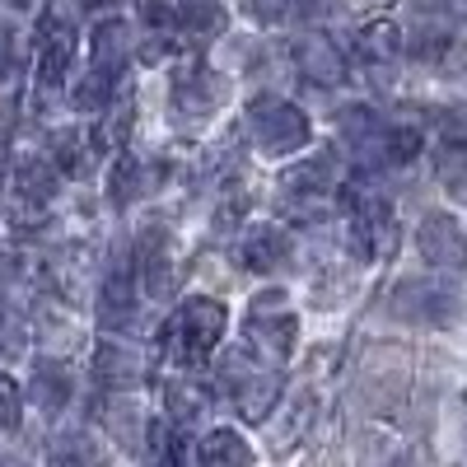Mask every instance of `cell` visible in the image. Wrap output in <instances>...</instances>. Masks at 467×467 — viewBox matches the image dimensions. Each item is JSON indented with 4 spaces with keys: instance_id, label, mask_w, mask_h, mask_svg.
Segmentation results:
<instances>
[{
    "instance_id": "ac0fdd59",
    "label": "cell",
    "mask_w": 467,
    "mask_h": 467,
    "mask_svg": "<svg viewBox=\"0 0 467 467\" xmlns=\"http://www.w3.org/2000/svg\"><path fill=\"white\" fill-rule=\"evenodd\" d=\"M150 182H154V173H150L140 160H131V154L122 150V154H117V164H112V187H108V197H112L117 206H127V202L145 197Z\"/></svg>"
},
{
    "instance_id": "30bf717a",
    "label": "cell",
    "mask_w": 467,
    "mask_h": 467,
    "mask_svg": "<svg viewBox=\"0 0 467 467\" xmlns=\"http://www.w3.org/2000/svg\"><path fill=\"white\" fill-rule=\"evenodd\" d=\"M131 314H136V271L122 262L108 271V281L99 290V318L103 327H127Z\"/></svg>"
},
{
    "instance_id": "8fae6325",
    "label": "cell",
    "mask_w": 467,
    "mask_h": 467,
    "mask_svg": "<svg viewBox=\"0 0 467 467\" xmlns=\"http://www.w3.org/2000/svg\"><path fill=\"white\" fill-rule=\"evenodd\" d=\"M52 169L61 173V178H85L89 169H94V136L89 131H80V127H61V131H52Z\"/></svg>"
},
{
    "instance_id": "5bb4252c",
    "label": "cell",
    "mask_w": 467,
    "mask_h": 467,
    "mask_svg": "<svg viewBox=\"0 0 467 467\" xmlns=\"http://www.w3.org/2000/svg\"><path fill=\"white\" fill-rule=\"evenodd\" d=\"M285 192L299 202L308 197H327V192H337V169H332V154H308V160H299V169L285 173Z\"/></svg>"
},
{
    "instance_id": "6da1fadb",
    "label": "cell",
    "mask_w": 467,
    "mask_h": 467,
    "mask_svg": "<svg viewBox=\"0 0 467 467\" xmlns=\"http://www.w3.org/2000/svg\"><path fill=\"white\" fill-rule=\"evenodd\" d=\"M224 327H229L224 304H215V299H206V295L182 299V308H178L173 323H169L173 360H178V365H187V369H197L202 360H211V356H215V346L224 341Z\"/></svg>"
},
{
    "instance_id": "f1b7e54d",
    "label": "cell",
    "mask_w": 467,
    "mask_h": 467,
    "mask_svg": "<svg viewBox=\"0 0 467 467\" xmlns=\"http://www.w3.org/2000/svg\"><path fill=\"white\" fill-rule=\"evenodd\" d=\"M444 5H449V10L458 15V19H467V0H444Z\"/></svg>"
},
{
    "instance_id": "ffe728a7",
    "label": "cell",
    "mask_w": 467,
    "mask_h": 467,
    "mask_svg": "<svg viewBox=\"0 0 467 467\" xmlns=\"http://www.w3.org/2000/svg\"><path fill=\"white\" fill-rule=\"evenodd\" d=\"M173 28L211 37V33L224 28V10L215 5V0H182V5H173Z\"/></svg>"
},
{
    "instance_id": "7c38bea8",
    "label": "cell",
    "mask_w": 467,
    "mask_h": 467,
    "mask_svg": "<svg viewBox=\"0 0 467 467\" xmlns=\"http://www.w3.org/2000/svg\"><path fill=\"white\" fill-rule=\"evenodd\" d=\"M398 314L420 318V323H444V318H453V295L440 285H425V281H407L398 290Z\"/></svg>"
},
{
    "instance_id": "e0dca14e",
    "label": "cell",
    "mask_w": 467,
    "mask_h": 467,
    "mask_svg": "<svg viewBox=\"0 0 467 467\" xmlns=\"http://www.w3.org/2000/svg\"><path fill=\"white\" fill-rule=\"evenodd\" d=\"M164 407L178 425H197L206 411H211V393L197 383V379H178L169 383V393H164Z\"/></svg>"
},
{
    "instance_id": "2e32d148",
    "label": "cell",
    "mask_w": 467,
    "mask_h": 467,
    "mask_svg": "<svg viewBox=\"0 0 467 467\" xmlns=\"http://www.w3.org/2000/svg\"><path fill=\"white\" fill-rule=\"evenodd\" d=\"M202 467H253V449L239 431H229V425H220V431H211L197 449Z\"/></svg>"
},
{
    "instance_id": "9a60e30c",
    "label": "cell",
    "mask_w": 467,
    "mask_h": 467,
    "mask_svg": "<svg viewBox=\"0 0 467 467\" xmlns=\"http://www.w3.org/2000/svg\"><path fill=\"white\" fill-rule=\"evenodd\" d=\"M131 122H136V112H131V99L122 94V99H108L103 103V117H99V127L89 131L94 136V150L99 154H122L127 150V136H131Z\"/></svg>"
},
{
    "instance_id": "7a4b0ae2",
    "label": "cell",
    "mask_w": 467,
    "mask_h": 467,
    "mask_svg": "<svg viewBox=\"0 0 467 467\" xmlns=\"http://www.w3.org/2000/svg\"><path fill=\"white\" fill-rule=\"evenodd\" d=\"M248 136L266 160H290V154H299L308 145L314 127H308L304 108H295L290 99L262 94V99L248 103Z\"/></svg>"
},
{
    "instance_id": "603a6c76",
    "label": "cell",
    "mask_w": 467,
    "mask_h": 467,
    "mask_svg": "<svg viewBox=\"0 0 467 467\" xmlns=\"http://www.w3.org/2000/svg\"><path fill=\"white\" fill-rule=\"evenodd\" d=\"M66 369L61 365H37V374H33V398H37V407H47V411H61V402H66Z\"/></svg>"
},
{
    "instance_id": "4fadbf2b",
    "label": "cell",
    "mask_w": 467,
    "mask_h": 467,
    "mask_svg": "<svg viewBox=\"0 0 467 467\" xmlns=\"http://www.w3.org/2000/svg\"><path fill=\"white\" fill-rule=\"evenodd\" d=\"M402 28L393 24V19H369V24H360V33H356V52H360V61H369V66H388V61H398L402 57Z\"/></svg>"
},
{
    "instance_id": "52a82bcc",
    "label": "cell",
    "mask_w": 467,
    "mask_h": 467,
    "mask_svg": "<svg viewBox=\"0 0 467 467\" xmlns=\"http://www.w3.org/2000/svg\"><path fill=\"white\" fill-rule=\"evenodd\" d=\"M239 253H244V266H253V271H281L290 262V253H295V239H290L285 224L262 220V224H253L244 234Z\"/></svg>"
},
{
    "instance_id": "83f0119b",
    "label": "cell",
    "mask_w": 467,
    "mask_h": 467,
    "mask_svg": "<svg viewBox=\"0 0 467 467\" xmlns=\"http://www.w3.org/2000/svg\"><path fill=\"white\" fill-rule=\"evenodd\" d=\"M57 467H85V458H80V453H61Z\"/></svg>"
},
{
    "instance_id": "7402d4cb",
    "label": "cell",
    "mask_w": 467,
    "mask_h": 467,
    "mask_svg": "<svg viewBox=\"0 0 467 467\" xmlns=\"http://www.w3.org/2000/svg\"><path fill=\"white\" fill-rule=\"evenodd\" d=\"M420 131H411V127H383L379 131V140H374V154L379 160H388V164H411L416 154H420Z\"/></svg>"
},
{
    "instance_id": "5b68a950",
    "label": "cell",
    "mask_w": 467,
    "mask_h": 467,
    "mask_svg": "<svg viewBox=\"0 0 467 467\" xmlns=\"http://www.w3.org/2000/svg\"><path fill=\"white\" fill-rule=\"evenodd\" d=\"M416 248L440 271H467V229L453 215H425L416 229Z\"/></svg>"
},
{
    "instance_id": "cb8c5ba5",
    "label": "cell",
    "mask_w": 467,
    "mask_h": 467,
    "mask_svg": "<svg viewBox=\"0 0 467 467\" xmlns=\"http://www.w3.org/2000/svg\"><path fill=\"white\" fill-rule=\"evenodd\" d=\"M19 420H24V393H19V383L0 369V431H19Z\"/></svg>"
},
{
    "instance_id": "ba28073f",
    "label": "cell",
    "mask_w": 467,
    "mask_h": 467,
    "mask_svg": "<svg viewBox=\"0 0 467 467\" xmlns=\"http://www.w3.org/2000/svg\"><path fill=\"white\" fill-rule=\"evenodd\" d=\"M140 276H145L154 299H169L178 290V253H173V239L164 229H150L140 239Z\"/></svg>"
},
{
    "instance_id": "44dd1931",
    "label": "cell",
    "mask_w": 467,
    "mask_h": 467,
    "mask_svg": "<svg viewBox=\"0 0 467 467\" xmlns=\"http://www.w3.org/2000/svg\"><path fill=\"white\" fill-rule=\"evenodd\" d=\"M140 369H145V365H140V356H136L131 346L112 341V337L99 346V379H103V383H131Z\"/></svg>"
},
{
    "instance_id": "4316f807",
    "label": "cell",
    "mask_w": 467,
    "mask_h": 467,
    "mask_svg": "<svg viewBox=\"0 0 467 467\" xmlns=\"http://www.w3.org/2000/svg\"><path fill=\"white\" fill-rule=\"evenodd\" d=\"M5 70H10V37L0 33V80H5Z\"/></svg>"
},
{
    "instance_id": "3957f363",
    "label": "cell",
    "mask_w": 467,
    "mask_h": 467,
    "mask_svg": "<svg viewBox=\"0 0 467 467\" xmlns=\"http://www.w3.org/2000/svg\"><path fill=\"white\" fill-rule=\"evenodd\" d=\"M220 383L229 388L234 411H239L248 425H262L281 402V374L276 369H262L248 350H229L224 365H220Z\"/></svg>"
},
{
    "instance_id": "8992f818",
    "label": "cell",
    "mask_w": 467,
    "mask_h": 467,
    "mask_svg": "<svg viewBox=\"0 0 467 467\" xmlns=\"http://www.w3.org/2000/svg\"><path fill=\"white\" fill-rule=\"evenodd\" d=\"M70 66H75V28L52 10L47 24H43V43H37V85H43V89H61Z\"/></svg>"
},
{
    "instance_id": "d4e9b609",
    "label": "cell",
    "mask_w": 467,
    "mask_h": 467,
    "mask_svg": "<svg viewBox=\"0 0 467 467\" xmlns=\"http://www.w3.org/2000/svg\"><path fill=\"white\" fill-rule=\"evenodd\" d=\"M440 173H444L449 182H467V136L444 140V150H440Z\"/></svg>"
},
{
    "instance_id": "484cf974",
    "label": "cell",
    "mask_w": 467,
    "mask_h": 467,
    "mask_svg": "<svg viewBox=\"0 0 467 467\" xmlns=\"http://www.w3.org/2000/svg\"><path fill=\"white\" fill-rule=\"evenodd\" d=\"M248 10H253V19H262V24H276V19H285L290 0H248Z\"/></svg>"
},
{
    "instance_id": "d6986e66",
    "label": "cell",
    "mask_w": 467,
    "mask_h": 467,
    "mask_svg": "<svg viewBox=\"0 0 467 467\" xmlns=\"http://www.w3.org/2000/svg\"><path fill=\"white\" fill-rule=\"evenodd\" d=\"M122 61H127V24L122 19H103L94 28V70L99 75H108V70L117 75Z\"/></svg>"
},
{
    "instance_id": "9c48e42d",
    "label": "cell",
    "mask_w": 467,
    "mask_h": 467,
    "mask_svg": "<svg viewBox=\"0 0 467 467\" xmlns=\"http://www.w3.org/2000/svg\"><path fill=\"white\" fill-rule=\"evenodd\" d=\"M295 66L304 80L314 85H341L346 80V57L337 52V43H327L323 33H304L295 43Z\"/></svg>"
},
{
    "instance_id": "277c9868",
    "label": "cell",
    "mask_w": 467,
    "mask_h": 467,
    "mask_svg": "<svg viewBox=\"0 0 467 467\" xmlns=\"http://www.w3.org/2000/svg\"><path fill=\"white\" fill-rule=\"evenodd\" d=\"M248 341L271 360H290L299 341V314L285 290H262L248 308Z\"/></svg>"
}]
</instances>
